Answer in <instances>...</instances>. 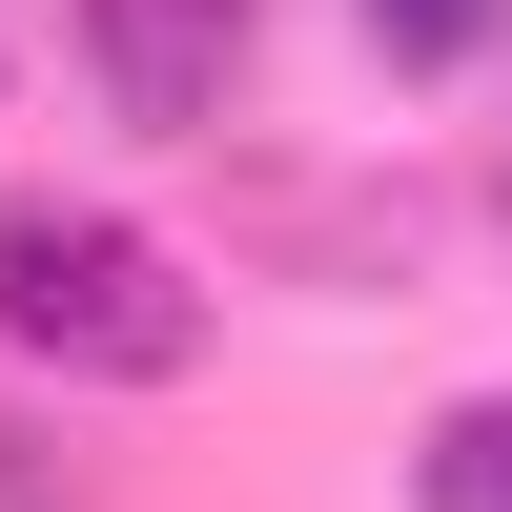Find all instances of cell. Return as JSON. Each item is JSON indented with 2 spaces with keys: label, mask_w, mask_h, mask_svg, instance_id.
Here are the masks:
<instances>
[{
  "label": "cell",
  "mask_w": 512,
  "mask_h": 512,
  "mask_svg": "<svg viewBox=\"0 0 512 512\" xmlns=\"http://www.w3.org/2000/svg\"><path fill=\"white\" fill-rule=\"evenodd\" d=\"M492 21H512V0H369V41H390V62H410V82H431V62H472V41H492Z\"/></svg>",
  "instance_id": "277c9868"
},
{
  "label": "cell",
  "mask_w": 512,
  "mask_h": 512,
  "mask_svg": "<svg viewBox=\"0 0 512 512\" xmlns=\"http://www.w3.org/2000/svg\"><path fill=\"white\" fill-rule=\"evenodd\" d=\"M103 21V103L144 144H205L226 123V62H246V0H82Z\"/></svg>",
  "instance_id": "7a4b0ae2"
},
{
  "label": "cell",
  "mask_w": 512,
  "mask_h": 512,
  "mask_svg": "<svg viewBox=\"0 0 512 512\" xmlns=\"http://www.w3.org/2000/svg\"><path fill=\"white\" fill-rule=\"evenodd\" d=\"M41 492H62V472H41V451H0V512H41Z\"/></svg>",
  "instance_id": "5b68a950"
},
{
  "label": "cell",
  "mask_w": 512,
  "mask_h": 512,
  "mask_svg": "<svg viewBox=\"0 0 512 512\" xmlns=\"http://www.w3.org/2000/svg\"><path fill=\"white\" fill-rule=\"evenodd\" d=\"M0 349L62 369V390H185V369H205V267L144 246L123 205L0 185Z\"/></svg>",
  "instance_id": "6da1fadb"
},
{
  "label": "cell",
  "mask_w": 512,
  "mask_h": 512,
  "mask_svg": "<svg viewBox=\"0 0 512 512\" xmlns=\"http://www.w3.org/2000/svg\"><path fill=\"white\" fill-rule=\"evenodd\" d=\"M410 512H512V390L431 410V451H410Z\"/></svg>",
  "instance_id": "3957f363"
}]
</instances>
